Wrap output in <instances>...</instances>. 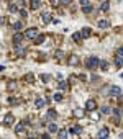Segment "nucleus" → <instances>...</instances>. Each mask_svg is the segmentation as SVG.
<instances>
[{"label":"nucleus","instance_id":"nucleus-8","mask_svg":"<svg viewBox=\"0 0 123 139\" xmlns=\"http://www.w3.org/2000/svg\"><path fill=\"white\" fill-rule=\"evenodd\" d=\"M97 26L100 28V30H105V28H108V26H110V21H108V20H98Z\"/></svg>","mask_w":123,"mask_h":139},{"label":"nucleus","instance_id":"nucleus-16","mask_svg":"<svg viewBox=\"0 0 123 139\" xmlns=\"http://www.w3.org/2000/svg\"><path fill=\"white\" fill-rule=\"evenodd\" d=\"M12 28H13L15 31H22V30H23V23H22V21H15V23L12 25Z\"/></svg>","mask_w":123,"mask_h":139},{"label":"nucleus","instance_id":"nucleus-32","mask_svg":"<svg viewBox=\"0 0 123 139\" xmlns=\"http://www.w3.org/2000/svg\"><path fill=\"white\" fill-rule=\"evenodd\" d=\"M72 39L74 41H80V39H82V34H80V33H74L72 34Z\"/></svg>","mask_w":123,"mask_h":139},{"label":"nucleus","instance_id":"nucleus-15","mask_svg":"<svg viewBox=\"0 0 123 139\" xmlns=\"http://www.w3.org/2000/svg\"><path fill=\"white\" fill-rule=\"evenodd\" d=\"M67 64H69V65H76V64H77V56H76V54H71V56H69Z\"/></svg>","mask_w":123,"mask_h":139},{"label":"nucleus","instance_id":"nucleus-34","mask_svg":"<svg viewBox=\"0 0 123 139\" xmlns=\"http://www.w3.org/2000/svg\"><path fill=\"white\" fill-rule=\"evenodd\" d=\"M54 56H56V59H58V61H61V59L64 57V54H62V51H56V54H54Z\"/></svg>","mask_w":123,"mask_h":139},{"label":"nucleus","instance_id":"nucleus-24","mask_svg":"<svg viewBox=\"0 0 123 139\" xmlns=\"http://www.w3.org/2000/svg\"><path fill=\"white\" fill-rule=\"evenodd\" d=\"M112 111H113V110H112V108H110V106H102V110H100V113H102V114H110V113H112Z\"/></svg>","mask_w":123,"mask_h":139},{"label":"nucleus","instance_id":"nucleus-26","mask_svg":"<svg viewBox=\"0 0 123 139\" xmlns=\"http://www.w3.org/2000/svg\"><path fill=\"white\" fill-rule=\"evenodd\" d=\"M25 80H26L28 83H31V82L34 80V75L33 74H26V75H25Z\"/></svg>","mask_w":123,"mask_h":139},{"label":"nucleus","instance_id":"nucleus-41","mask_svg":"<svg viewBox=\"0 0 123 139\" xmlns=\"http://www.w3.org/2000/svg\"><path fill=\"white\" fill-rule=\"evenodd\" d=\"M28 136H30V137H36L38 134H36V133H28Z\"/></svg>","mask_w":123,"mask_h":139},{"label":"nucleus","instance_id":"nucleus-40","mask_svg":"<svg viewBox=\"0 0 123 139\" xmlns=\"http://www.w3.org/2000/svg\"><path fill=\"white\" fill-rule=\"evenodd\" d=\"M117 56H121V57H123V46H121V48H118V51H117Z\"/></svg>","mask_w":123,"mask_h":139},{"label":"nucleus","instance_id":"nucleus-43","mask_svg":"<svg viewBox=\"0 0 123 139\" xmlns=\"http://www.w3.org/2000/svg\"><path fill=\"white\" fill-rule=\"evenodd\" d=\"M58 2H59V0H51V5L56 7V5H58Z\"/></svg>","mask_w":123,"mask_h":139},{"label":"nucleus","instance_id":"nucleus-6","mask_svg":"<svg viewBox=\"0 0 123 139\" xmlns=\"http://www.w3.org/2000/svg\"><path fill=\"white\" fill-rule=\"evenodd\" d=\"M95 108H97L95 100H87V103H85V110H87V111H94Z\"/></svg>","mask_w":123,"mask_h":139},{"label":"nucleus","instance_id":"nucleus-42","mask_svg":"<svg viewBox=\"0 0 123 139\" xmlns=\"http://www.w3.org/2000/svg\"><path fill=\"white\" fill-rule=\"evenodd\" d=\"M61 2H62V3H66V5H69V3H71L72 0H61Z\"/></svg>","mask_w":123,"mask_h":139},{"label":"nucleus","instance_id":"nucleus-11","mask_svg":"<svg viewBox=\"0 0 123 139\" xmlns=\"http://www.w3.org/2000/svg\"><path fill=\"white\" fill-rule=\"evenodd\" d=\"M56 116H58V113H56L54 110H49L48 113H46V120H48V121H49V120H51V121L56 120Z\"/></svg>","mask_w":123,"mask_h":139},{"label":"nucleus","instance_id":"nucleus-10","mask_svg":"<svg viewBox=\"0 0 123 139\" xmlns=\"http://www.w3.org/2000/svg\"><path fill=\"white\" fill-rule=\"evenodd\" d=\"M25 53H26V49H25V48H22L20 44H15V54H16V56H23Z\"/></svg>","mask_w":123,"mask_h":139},{"label":"nucleus","instance_id":"nucleus-31","mask_svg":"<svg viewBox=\"0 0 123 139\" xmlns=\"http://www.w3.org/2000/svg\"><path fill=\"white\" fill-rule=\"evenodd\" d=\"M100 67H102V71H108V62L107 61H100Z\"/></svg>","mask_w":123,"mask_h":139},{"label":"nucleus","instance_id":"nucleus-25","mask_svg":"<svg viewBox=\"0 0 123 139\" xmlns=\"http://www.w3.org/2000/svg\"><path fill=\"white\" fill-rule=\"evenodd\" d=\"M74 114H76L77 118H82V116H84V110H82V108H76V111H74Z\"/></svg>","mask_w":123,"mask_h":139},{"label":"nucleus","instance_id":"nucleus-2","mask_svg":"<svg viewBox=\"0 0 123 139\" xmlns=\"http://www.w3.org/2000/svg\"><path fill=\"white\" fill-rule=\"evenodd\" d=\"M25 36H26L28 39H34V38L38 36V30L36 28H28V30L25 31Z\"/></svg>","mask_w":123,"mask_h":139},{"label":"nucleus","instance_id":"nucleus-29","mask_svg":"<svg viewBox=\"0 0 123 139\" xmlns=\"http://www.w3.org/2000/svg\"><path fill=\"white\" fill-rule=\"evenodd\" d=\"M82 10H84V13H87V15H89V13H92V5H87V7H82Z\"/></svg>","mask_w":123,"mask_h":139},{"label":"nucleus","instance_id":"nucleus-18","mask_svg":"<svg viewBox=\"0 0 123 139\" xmlns=\"http://www.w3.org/2000/svg\"><path fill=\"white\" fill-rule=\"evenodd\" d=\"M58 88H59V90H62V92H66V90L69 88V85H67V83H66L64 80H61V82L58 83Z\"/></svg>","mask_w":123,"mask_h":139},{"label":"nucleus","instance_id":"nucleus-9","mask_svg":"<svg viewBox=\"0 0 123 139\" xmlns=\"http://www.w3.org/2000/svg\"><path fill=\"white\" fill-rule=\"evenodd\" d=\"M25 129H26V128H25V124H23V123H18V124H16V128H15V133L18 134V136H22V134L25 133Z\"/></svg>","mask_w":123,"mask_h":139},{"label":"nucleus","instance_id":"nucleus-23","mask_svg":"<svg viewBox=\"0 0 123 139\" xmlns=\"http://www.w3.org/2000/svg\"><path fill=\"white\" fill-rule=\"evenodd\" d=\"M80 34H82V38H84V39H87V38L90 36V30H89V28H84V30L80 31Z\"/></svg>","mask_w":123,"mask_h":139},{"label":"nucleus","instance_id":"nucleus-1","mask_svg":"<svg viewBox=\"0 0 123 139\" xmlns=\"http://www.w3.org/2000/svg\"><path fill=\"white\" fill-rule=\"evenodd\" d=\"M85 67L90 69V71H95L97 67H100V59L95 57V56H90V57L87 59V62H85Z\"/></svg>","mask_w":123,"mask_h":139},{"label":"nucleus","instance_id":"nucleus-3","mask_svg":"<svg viewBox=\"0 0 123 139\" xmlns=\"http://www.w3.org/2000/svg\"><path fill=\"white\" fill-rule=\"evenodd\" d=\"M25 38H26V36H25V33H20V31H16V33L13 34V43H15V44H22Z\"/></svg>","mask_w":123,"mask_h":139},{"label":"nucleus","instance_id":"nucleus-36","mask_svg":"<svg viewBox=\"0 0 123 139\" xmlns=\"http://www.w3.org/2000/svg\"><path fill=\"white\" fill-rule=\"evenodd\" d=\"M58 136L61 137V139H64V137H67V133H66V131L62 129V131H59V133H58Z\"/></svg>","mask_w":123,"mask_h":139},{"label":"nucleus","instance_id":"nucleus-38","mask_svg":"<svg viewBox=\"0 0 123 139\" xmlns=\"http://www.w3.org/2000/svg\"><path fill=\"white\" fill-rule=\"evenodd\" d=\"M18 13H20V15L23 16V18H26V15H28V13H26V10H25V8H22V10H20Z\"/></svg>","mask_w":123,"mask_h":139},{"label":"nucleus","instance_id":"nucleus-33","mask_svg":"<svg viewBox=\"0 0 123 139\" xmlns=\"http://www.w3.org/2000/svg\"><path fill=\"white\" fill-rule=\"evenodd\" d=\"M44 39H46L44 36H36V38H34V41H36V44H41V43H44Z\"/></svg>","mask_w":123,"mask_h":139},{"label":"nucleus","instance_id":"nucleus-21","mask_svg":"<svg viewBox=\"0 0 123 139\" xmlns=\"http://www.w3.org/2000/svg\"><path fill=\"white\" fill-rule=\"evenodd\" d=\"M48 131L49 133H56V131H58V124L56 123H49L48 124Z\"/></svg>","mask_w":123,"mask_h":139},{"label":"nucleus","instance_id":"nucleus-37","mask_svg":"<svg viewBox=\"0 0 123 139\" xmlns=\"http://www.w3.org/2000/svg\"><path fill=\"white\" fill-rule=\"evenodd\" d=\"M52 98H54L56 102H61V100H62V95H61V93H54V97H52Z\"/></svg>","mask_w":123,"mask_h":139},{"label":"nucleus","instance_id":"nucleus-7","mask_svg":"<svg viewBox=\"0 0 123 139\" xmlns=\"http://www.w3.org/2000/svg\"><path fill=\"white\" fill-rule=\"evenodd\" d=\"M41 18H43L44 23H51L52 21V16H51V13H49V12H43V13H41Z\"/></svg>","mask_w":123,"mask_h":139},{"label":"nucleus","instance_id":"nucleus-22","mask_svg":"<svg viewBox=\"0 0 123 139\" xmlns=\"http://www.w3.org/2000/svg\"><path fill=\"white\" fill-rule=\"evenodd\" d=\"M8 12L10 13H16V12H20V10H18V7H16L15 3H10L8 5Z\"/></svg>","mask_w":123,"mask_h":139},{"label":"nucleus","instance_id":"nucleus-45","mask_svg":"<svg viewBox=\"0 0 123 139\" xmlns=\"http://www.w3.org/2000/svg\"><path fill=\"white\" fill-rule=\"evenodd\" d=\"M8 2H13V0H8Z\"/></svg>","mask_w":123,"mask_h":139},{"label":"nucleus","instance_id":"nucleus-13","mask_svg":"<svg viewBox=\"0 0 123 139\" xmlns=\"http://www.w3.org/2000/svg\"><path fill=\"white\" fill-rule=\"evenodd\" d=\"M44 105H46V100L44 98H36V102H34V106H36V108H43Z\"/></svg>","mask_w":123,"mask_h":139},{"label":"nucleus","instance_id":"nucleus-30","mask_svg":"<svg viewBox=\"0 0 123 139\" xmlns=\"http://www.w3.org/2000/svg\"><path fill=\"white\" fill-rule=\"evenodd\" d=\"M8 103H10V105H18L20 100H18V98H13V97H10V98H8Z\"/></svg>","mask_w":123,"mask_h":139},{"label":"nucleus","instance_id":"nucleus-39","mask_svg":"<svg viewBox=\"0 0 123 139\" xmlns=\"http://www.w3.org/2000/svg\"><path fill=\"white\" fill-rule=\"evenodd\" d=\"M80 5H82V7H87V5H90V3H89V0H80Z\"/></svg>","mask_w":123,"mask_h":139},{"label":"nucleus","instance_id":"nucleus-27","mask_svg":"<svg viewBox=\"0 0 123 139\" xmlns=\"http://www.w3.org/2000/svg\"><path fill=\"white\" fill-rule=\"evenodd\" d=\"M112 113H113V116H115V118H120L121 114H123V111H121V110H118V108H115L113 111H112Z\"/></svg>","mask_w":123,"mask_h":139},{"label":"nucleus","instance_id":"nucleus-20","mask_svg":"<svg viewBox=\"0 0 123 139\" xmlns=\"http://www.w3.org/2000/svg\"><path fill=\"white\" fill-rule=\"evenodd\" d=\"M121 65H123L121 56H115V67H121Z\"/></svg>","mask_w":123,"mask_h":139},{"label":"nucleus","instance_id":"nucleus-19","mask_svg":"<svg viewBox=\"0 0 123 139\" xmlns=\"http://www.w3.org/2000/svg\"><path fill=\"white\" fill-rule=\"evenodd\" d=\"M41 7V0H31V8L33 10H38Z\"/></svg>","mask_w":123,"mask_h":139},{"label":"nucleus","instance_id":"nucleus-4","mask_svg":"<svg viewBox=\"0 0 123 139\" xmlns=\"http://www.w3.org/2000/svg\"><path fill=\"white\" fill-rule=\"evenodd\" d=\"M13 121H15V116H13V114H7V116L3 118L2 124H3V126H12Z\"/></svg>","mask_w":123,"mask_h":139},{"label":"nucleus","instance_id":"nucleus-5","mask_svg":"<svg viewBox=\"0 0 123 139\" xmlns=\"http://www.w3.org/2000/svg\"><path fill=\"white\" fill-rule=\"evenodd\" d=\"M108 90H110V95H113V97H120V93H121V88L117 85H112Z\"/></svg>","mask_w":123,"mask_h":139},{"label":"nucleus","instance_id":"nucleus-12","mask_svg":"<svg viewBox=\"0 0 123 139\" xmlns=\"http://www.w3.org/2000/svg\"><path fill=\"white\" fill-rule=\"evenodd\" d=\"M108 10H110V2H108V0L102 2V5H100V12H108Z\"/></svg>","mask_w":123,"mask_h":139},{"label":"nucleus","instance_id":"nucleus-35","mask_svg":"<svg viewBox=\"0 0 123 139\" xmlns=\"http://www.w3.org/2000/svg\"><path fill=\"white\" fill-rule=\"evenodd\" d=\"M49 79H51V75H48V74H41V80H43V82H49Z\"/></svg>","mask_w":123,"mask_h":139},{"label":"nucleus","instance_id":"nucleus-44","mask_svg":"<svg viewBox=\"0 0 123 139\" xmlns=\"http://www.w3.org/2000/svg\"><path fill=\"white\" fill-rule=\"evenodd\" d=\"M120 137H123V133H121V134H120Z\"/></svg>","mask_w":123,"mask_h":139},{"label":"nucleus","instance_id":"nucleus-28","mask_svg":"<svg viewBox=\"0 0 123 139\" xmlns=\"http://www.w3.org/2000/svg\"><path fill=\"white\" fill-rule=\"evenodd\" d=\"M8 90H16V82L15 80H10L8 82Z\"/></svg>","mask_w":123,"mask_h":139},{"label":"nucleus","instance_id":"nucleus-14","mask_svg":"<svg viewBox=\"0 0 123 139\" xmlns=\"http://www.w3.org/2000/svg\"><path fill=\"white\" fill-rule=\"evenodd\" d=\"M69 133L71 134H79V133H82V128H80L79 124H76V126H72L71 129H69Z\"/></svg>","mask_w":123,"mask_h":139},{"label":"nucleus","instance_id":"nucleus-17","mask_svg":"<svg viewBox=\"0 0 123 139\" xmlns=\"http://www.w3.org/2000/svg\"><path fill=\"white\" fill-rule=\"evenodd\" d=\"M97 136H98V137H108V129H107V128H102V129L98 131Z\"/></svg>","mask_w":123,"mask_h":139}]
</instances>
